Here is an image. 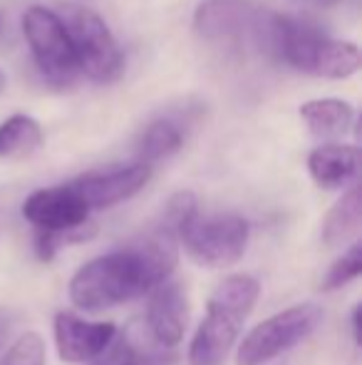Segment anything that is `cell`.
Returning a JSON list of instances; mask_svg holds the SVG:
<instances>
[{"mask_svg":"<svg viewBox=\"0 0 362 365\" xmlns=\"http://www.w3.org/2000/svg\"><path fill=\"white\" fill-rule=\"evenodd\" d=\"M350 323H353V341H355V346H360V323H362V306H360V303L353 308V318H350Z\"/></svg>","mask_w":362,"mask_h":365,"instance_id":"44dd1931","label":"cell"},{"mask_svg":"<svg viewBox=\"0 0 362 365\" xmlns=\"http://www.w3.org/2000/svg\"><path fill=\"white\" fill-rule=\"evenodd\" d=\"M23 217L38 229V234L60 236L87 224L90 209L68 182L30 194L23 204Z\"/></svg>","mask_w":362,"mask_h":365,"instance_id":"ba28073f","label":"cell"},{"mask_svg":"<svg viewBox=\"0 0 362 365\" xmlns=\"http://www.w3.org/2000/svg\"><path fill=\"white\" fill-rule=\"evenodd\" d=\"M117 336L115 323H92L75 313H58L55 318V343L63 361L87 363L100 358Z\"/></svg>","mask_w":362,"mask_h":365,"instance_id":"8fae6325","label":"cell"},{"mask_svg":"<svg viewBox=\"0 0 362 365\" xmlns=\"http://www.w3.org/2000/svg\"><path fill=\"white\" fill-rule=\"evenodd\" d=\"M261 284L248 274H233L223 279L211 293L206 318L198 326L188 348L191 365H221L241 333L243 321L253 311Z\"/></svg>","mask_w":362,"mask_h":365,"instance_id":"7a4b0ae2","label":"cell"},{"mask_svg":"<svg viewBox=\"0 0 362 365\" xmlns=\"http://www.w3.org/2000/svg\"><path fill=\"white\" fill-rule=\"evenodd\" d=\"M23 35L43 80L55 90H68L78 82L80 68L73 45L58 13L45 5H33L23 15Z\"/></svg>","mask_w":362,"mask_h":365,"instance_id":"5b68a950","label":"cell"},{"mask_svg":"<svg viewBox=\"0 0 362 365\" xmlns=\"http://www.w3.org/2000/svg\"><path fill=\"white\" fill-rule=\"evenodd\" d=\"M360 219H362L360 189L353 187L333 204V209H330L328 217H325L323 241L328 246H343V244H348V241H353L360 231Z\"/></svg>","mask_w":362,"mask_h":365,"instance_id":"9a60e30c","label":"cell"},{"mask_svg":"<svg viewBox=\"0 0 362 365\" xmlns=\"http://www.w3.org/2000/svg\"><path fill=\"white\" fill-rule=\"evenodd\" d=\"M360 70V50L348 40L325 38L313 65V75L328 80H348Z\"/></svg>","mask_w":362,"mask_h":365,"instance_id":"2e32d148","label":"cell"},{"mask_svg":"<svg viewBox=\"0 0 362 365\" xmlns=\"http://www.w3.org/2000/svg\"><path fill=\"white\" fill-rule=\"evenodd\" d=\"M43 145V127L30 115H13L0 125V157H28Z\"/></svg>","mask_w":362,"mask_h":365,"instance_id":"e0dca14e","label":"cell"},{"mask_svg":"<svg viewBox=\"0 0 362 365\" xmlns=\"http://www.w3.org/2000/svg\"><path fill=\"white\" fill-rule=\"evenodd\" d=\"M5 85H8V77H5V73L0 70V92L5 90Z\"/></svg>","mask_w":362,"mask_h":365,"instance_id":"603a6c76","label":"cell"},{"mask_svg":"<svg viewBox=\"0 0 362 365\" xmlns=\"http://www.w3.org/2000/svg\"><path fill=\"white\" fill-rule=\"evenodd\" d=\"M360 152L353 145H338L328 142L315 147L308 157V172L313 182L323 189H340L358 177Z\"/></svg>","mask_w":362,"mask_h":365,"instance_id":"7c38bea8","label":"cell"},{"mask_svg":"<svg viewBox=\"0 0 362 365\" xmlns=\"http://www.w3.org/2000/svg\"><path fill=\"white\" fill-rule=\"evenodd\" d=\"M188 321V296L186 289L179 281H169L159 284L149 296V306H147L144 316V331L156 346L161 348H176L183 338Z\"/></svg>","mask_w":362,"mask_h":365,"instance_id":"30bf717a","label":"cell"},{"mask_svg":"<svg viewBox=\"0 0 362 365\" xmlns=\"http://www.w3.org/2000/svg\"><path fill=\"white\" fill-rule=\"evenodd\" d=\"M176 259V241L154 229L142 241H132L85 264L70 281V298L82 311H105L134 301L164 284Z\"/></svg>","mask_w":362,"mask_h":365,"instance_id":"6da1fadb","label":"cell"},{"mask_svg":"<svg viewBox=\"0 0 362 365\" xmlns=\"http://www.w3.org/2000/svg\"><path fill=\"white\" fill-rule=\"evenodd\" d=\"M151 179V167L142 162L119 164V167H107L100 172H87L82 177L73 179L75 192L82 197L87 209H110L119 202L132 199L137 192L147 187Z\"/></svg>","mask_w":362,"mask_h":365,"instance_id":"9c48e42d","label":"cell"},{"mask_svg":"<svg viewBox=\"0 0 362 365\" xmlns=\"http://www.w3.org/2000/svg\"><path fill=\"white\" fill-rule=\"evenodd\" d=\"M248 234H251L248 221L236 214H216V217L196 214L181 229L176 241H181L188 256L201 266L223 269L243 259Z\"/></svg>","mask_w":362,"mask_h":365,"instance_id":"52a82bcc","label":"cell"},{"mask_svg":"<svg viewBox=\"0 0 362 365\" xmlns=\"http://www.w3.org/2000/svg\"><path fill=\"white\" fill-rule=\"evenodd\" d=\"M0 365H45V343L38 333L20 336L8 353L3 356Z\"/></svg>","mask_w":362,"mask_h":365,"instance_id":"d6986e66","label":"cell"},{"mask_svg":"<svg viewBox=\"0 0 362 365\" xmlns=\"http://www.w3.org/2000/svg\"><path fill=\"white\" fill-rule=\"evenodd\" d=\"M183 137H186V130H183L176 117H156L142 132L139 145H137V154H139L137 162L151 167V164L171 157V154H176L181 149Z\"/></svg>","mask_w":362,"mask_h":365,"instance_id":"5bb4252c","label":"cell"},{"mask_svg":"<svg viewBox=\"0 0 362 365\" xmlns=\"http://www.w3.org/2000/svg\"><path fill=\"white\" fill-rule=\"evenodd\" d=\"M58 18L73 45L80 75H87L97 85H110L124 75V53L110 25L95 10L65 3L60 5Z\"/></svg>","mask_w":362,"mask_h":365,"instance_id":"3957f363","label":"cell"},{"mask_svg":"<svg viewBox=\"0 0 362 365\" xmlns=\"http://www.w3.org/2000/svg\"><path fill=\"white\" fill-rule=\"evenodd\" d=\"M300 120L305 122L308 132L320 140H335L343 137L353 127L355 110L350 102L323 97V100H310L300 105Z\"/></svg>","mask_w":362,"mask_h":365,"instance_id":"4fadbf2b","label":"cell"},{"mask_svg":"<svg viewBox=\"0 0 362 365\" xmlns=\"http://www.w3.org/2000/svg\"><path fill=\"white\" fill-rule=\"evenodd\" d=\"M320 321H323V311L315 303H300L275 313L243 338L236 353V365L271 363L273 358L303 343L320 326Z\"/></svg>","mask_w":362,"mask_h":365,"instance_id":"8992f818","label":"cell"},{"mask_svg":"<svg viewBox=\"0 0 362 365\" xmlns=\"http://www.w3.org/2000/svg\"><path fill=\"white\" fill-rule=\"evenodd\" d=\"M10 328H13V323H10V316L5 311H0V348H3L5 338L10 336Z\"/></svg>","mask_w":362,"mask_h":365,"instance_id":"7402d4cb","label":"cell"},{"mask_svg":"<svg viewBox=\"0 0 362 365\" xmlns=\"http://www.w3.org/2000/svg\"><path fill=\"white\" fill-rule=\"evenodd\" d=\"M0 35H3V18H0Z\"/></svg>","mask_w":362,"mask_h":365,"instance_id":"cb8c5ba5","label":"cell"},{"mask_svg":"<svg viewBox=\"0 0 362 365\" xmlns=\"http://www.w3.org/2000/svg\"><path fill=\"white\" fill-rule=\"evenodd\" d=\"M362 271V244L358 239L350 244V249L330 266V271L325 274V281H323V289L325 291H335L340 286L350 284L360 276Z\"/></svg>","mask_w":362,"mask_h":365,"instance_id":"ac0fdd59","label":"cell"},{"mask_svg":"<svg viewBox=\"0 0 362 365\" xmlns=\"http://www.w3.org/2000/svg\"><path fill=\"white\" fill-rule=\"evenodd\" d=\"M95 365H137V353L132 343L122 336L119 341H112V346L100 358H95Z\"/></svg>","mask_w":362,"mask_h":365,"instance_id":"ffe728a7","label":"cell"},{"mask_svg":"<svg viewBox=\"0 0 362 365\" xmlns=\"http://www.w3.org/2000/svg\"><path fill=\"white\" fill-rule=\"evenodd\" d=\"M273 13L251 0H203L193 13L198 38L226 48H258L271 55Z\"/></svg>","mask_w":362,"mask_h":365,"instance_id":"277c9868","label":"cell"}]
</instances>
